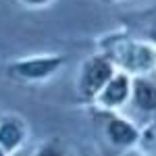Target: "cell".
<instances>
[{
  "mask_svg": "<svg viewBox=\"0 0 156 156\" xmlns=\"http://www.w3.org/2000/svg\"><path fill=\"white\" fill-rule=\"evenodd\" d=\"M148 37H150V40H152V42L156 44V27H154V29H150V31H148Z\"/></svg>",
  "mask_w": 156,
  "mask_h": 156,
  "instance_id": "obj_10",
  "label": "cell"
},
{
  "mask_svg": "<svg viewBox=\"0 0 156 156\" xmlns=\"http://www.w3.org/2000/svg\"><path fill=\"white\" fill-rule=\"evenodd\" d=\"M115 62L110 56L98 54V56H90L81 67L79 79H77V92L83 100H96L98 94L104 90V85L112 79L115 75Z\"/></svg>",
  "mask_w": 156,
  "mask_h": 156,
  "instance_id": "obj_1",
  "label": "cell"
},
{
  "mask_svg": "<svg viewBox=\"0 0 156 156\" xmlns=\"http://www.w3.org/2000/svg\"><path fill=\"white\" fill-rule=\"evenodd\" d=\"M0 156H9V152H4V150L0 148Z\"/></svg>",
  "mask_w": 156,
  "mask_h": 156,
  "instance_id": "obj_11",
  "label": "cell"
},
{
  "mask_svg": "<svg viewBox=\"0 0 156 156\" xmlns=\"http://www.w3.org/2000/svg\"><path fill=\"white\" fill-rule=\"evenodd\" d=\"M25 142V127L19 119H12V117H6V119L0 121V148L4 152H17Z\"/></svg>",
  "mask_w": 156,
  "mask_h": 156,
  "instance_id": "obj_6",
  "label": "cell"
},
{
  "mask_svg": "<svg viewBox=\"0 0 156 156\" xmlns=\"http://www.w3.org/2000/svg\"><path fill=\"white\" fill-rule=\"evenodd\" d=\"M131 102L142 112H156V83L146 77H135L131 90Z\"/></svg>",
  "mask_w": 156,
  "mask_h": 156,
  "instance_id": "obj_7",
  "label": "cell"
},
{
  "mask_svg": "<svg viewBox=\"0 0 156 156\" xmlns=\"http://www.w3.org/2000/svg\"><path fill=\"white\" fill-rule=\"evenodd\" d=\"M131 90H133V81L129 79V75L127 73H115L112 79L104 85V90L98 94L96 102L102 108H108V110L121 108L131 98Z\"/></svg>",
  "mask_w": 156,
  "mask_h": 156,
  "instance_id": "obj_3",
  "label": "cell"
},
{
  "mask_svg": "<svg viewBox=\"0 0 156 156\" xmlns=\"http://www.w3.org/2000/svg\"><path fill=\"white\" fill-rule=\"evenodd\" d=\"M34 156H73V154H71V150L62 144L58 137H54V140H48L46 144L40 146Z\"/></svg>",
  "mask_w": 156,
  "mask_h": 156,
  "instance_id": "obj_8",
  "label": "cell"
},
{
  "mask_svg": "<svg viewBox=\"0 0 156 156\" xmlns=\"http://www.w3.org/2000/svg\"><path fill=\"white\" fill-rule=\"evenodd\" d=\"M104 135H106L108 144L119 150H131L140 142V129L121 117H108L106 125H104Z\"/></svg>",
  "mask_w": 156,
  "mask_h": 156,
  "instance_id": "obj_4",
  "label": "cell"
},
{
  "mask_svg": "<svg viewBox=\"0 0 156 156\" xmlns=\"http://www.w3.org/2000/svg\"><path fill=\"white\" fill-rule=\"evenodd\" d=\"M115 60L123 62V67L129 71H146L154 65L156 54L152 52V48H148L144 44L127 42L121 48L115 50Z\"/></svg>",
  "mask_w": 156,
  "mask_h": 156,
  "instance_id": "obj_5",
  "label": "cell"
},
{
  "mask_svg": "<svg viewBox=\"0 0 156 156\" xmlns=\"http://www.w3.org/2000/svg\"><path fill=\"white\" fill-rule=\"evenodd\" d=\"M25 6H31V9H42V6H46V4H50L52 0H21Z\"/></svg>",
  "mask_w": 156,
  "mask_h": 156,
  "instance_id": "obj_9",
  "label": "cell"
},
{
  "mask_svg": "<svg viewBox=\"0 0 156 156\" xmlns=\"http://www.w3.org/2000/svg\"><path fill=\"white\" fill-rule=\"evenodd\" d=\"M67 56L62 54H46V56H31V58H23L11 62L6 67L9 75L19 77L23 81H42L48 79L54 73L58 71L60 67H65Z\"/></svg>",
  "mask_w": 156,
  "mask_h": 156,
  "instance_id": "obj_2",
  "label": "cell"
}]
</instances>
